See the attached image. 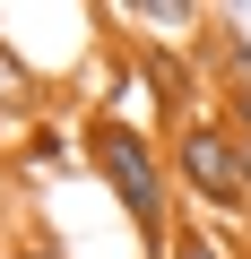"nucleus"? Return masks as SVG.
Returning a JSON list of instances; mask_svg holds the SVG:
<instances>
[{"label":"nucleus","mask_w":251,"mask_h":259,"mask_svg":"<svg viewBox=\"0 0 251 259\" xmlns=\"http://www.w3.org/2000/svg\"><path fill=\"white\" fill-rule=\"evenodd\" d=\"M0 259H61V233L26 216V225H9V242H0Z\"/></svg>","instance_id":"obj_6"},{"label":"nucleus","mask_w":251,"mask_h":259,"mask_svg":"<svg viewBox=\"0 0 251 259\" xmlns=\"http://www.w3.org/2000/svg\"><path fill=\"white\" fill-rule=\"evenodd\" d=\"M242 173H251V139H242Z\"/></svg>","instance_id":"obj_7"},{"label":"nucleus","mask_w":251,"mask_h":259,"mask_svg":"<svg viewBox=\"0 0 251 259\" xmlns=\"http://www.w3.org/2000/svg\"><path fill=\"white\" fill-rule=\"evenodd\" d=\"M0 121H44V87H35V69L18 61V35H0Z\"/></svg>","instance_id":"obj_3"},{"label":"nucleus","mask_w":251,"mask_h":259,"mask_svg":"<svg viewBox=\"0 0 251 259\" xmlns=\"http://www.w3.org/2000/svg\"><path fill=\"white\" fill-rule=\"evenodd\" d=\"M78 156H87V173L113 190L121 225L139 233V250H148V259H165V250H173V233H182V190H173L165 139H156L148 121L87 112V121H78Z\"/></svg>","instance_id":"obj_1"},{"label":"nucleus","mask_w":251,"mask_h":259,"mask_svg":"<svg viewBox=\"0 0 251 259\" xmlns=\"http://www.w3.org/2000/svg\"><path fill=\"white\" fill-rule=\"evenodd\" d=\"M69 147H78V130H61V121H26V130H18V173H26V182H52V173L69 164Z\"/></svg>","instance_id":"obj_4"},{"label":"nucleus","mask_w":251,"mask_h":259,"mask_svg":"<svg viewBox=\"0 0 251 259\" xmlns=\"http://www.w3.org/2000/svg\"><path fill=\"white\" fill-rule=\"evenodd\" d=\"M165 259H242V242L225 233V225H199V216H182V233H173V250Z\"/></svg>","instance_id":"obj_5"},{"label":"nucleus","mask_w":251,"mask_h":259,"mask_svg":"<svg viewBox=\"0 0 251 259\" xmlns=\"http://www.w3.org/2000/svg\"><path fill=\"white\" fill-rule=\"evenodd\" d=\"M165 164H173V190L199 225H251V173H242V130L208 104L191 121L165 130Z\"/></svg>","instance_id":"obj_2"}]
</instances>
